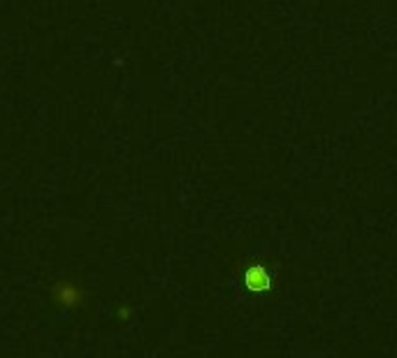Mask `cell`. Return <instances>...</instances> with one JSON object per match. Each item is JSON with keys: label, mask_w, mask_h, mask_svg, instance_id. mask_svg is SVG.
I'll return each instance as SVG.
<instances>
[{"label": "cell", "mask_w": 397, "mask_h": 358, "mask_svg": "<svg viewBox=\"0 0 397 358\" xmlns=\"http://www.w3.org/2000/svg\"><path fill=\"white\" fill-rule=\"evenodd\" d=\"M246 286L251 289L253 293H262L270 289V274H267V270L262 265H251L246 270Z\"/></svg>", "instance_id": "obj_1"}]
</instances>
